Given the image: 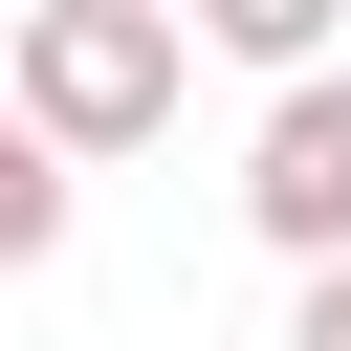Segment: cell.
<instances>
[{
  "mask_svg": "<svg viewBox=\"0 0 351 351\" xmlns=\"http://www.w3.org/2000/svg\"><path fill=\"white\" fill-rule=\"evenodd\" d=\"M176 44H197V0H22L0 88H22L66 154H154V132H176Z\"/></svg>",
  "mask_w": 351,
  "mask_h": 351,
  "instance_id": "1",
  "label": "cell"
},
{
  "mask_svg": "<svg viewBox=\"0 0 351 351\" xmlns=\"http://www.w3.org/2000/svg\"><path fill=\"white\" fill-rule=\"evenodd\" d=\"M241 219H263L285 263L351 241V88H329V66H285V110H263V154H241Z\"/></svg>",
  "mask_w": 351,
  "mask_h": 351,
  "instance_id": "2",
  "label": "cell"
},
{
  "mask_svg": "<svg viewBox=\"0 0 351 351\" xmlns=\"http://www.w3.org/2000/svg\"><path fill=\"white\" fill-rule=\"evenodd\" d=\"M66 176H88V154L0 88V285H22V263H66Z\"/></svg>",
  "mask_w": 351,
  "mask_h": 351,
  "instance_id": "3",
  "label": "cell"
},
{
  "mask_svg": "<svg viewBox=\"0 0 351 351\" xmlns=\"http://www.w3.org/2000/svg\"><path fill=\"white\" fill-rule=\"evenodd\" d=\"M329 22H351V0H197V44H219V66H263V88H285V66H329Z\"/></svg>",
  "mask_w": 351,
  "mask_h": 351,
  "instance_id": "4",
  "label": "cell"
},
{
  "mask_svg": "<svg viewBox=\"0 0 351 351\" xmlns=\"http://www.w3.org/2000/svg\"><path fill=\"white\" fill-rule=\"evenodd\" d=\"M307 351H351V241H329V263H307Z\"/></svg>",
  "mask_w": 351,
  "mask_h": 351,
  "instance_id": "5",
  "label": "cell"
}]
</instances>
